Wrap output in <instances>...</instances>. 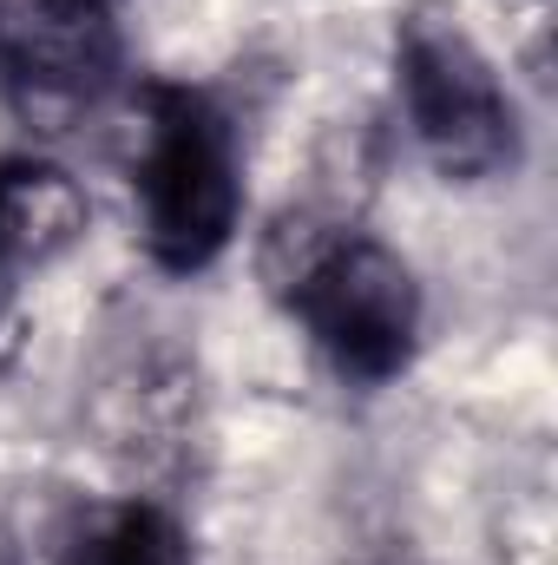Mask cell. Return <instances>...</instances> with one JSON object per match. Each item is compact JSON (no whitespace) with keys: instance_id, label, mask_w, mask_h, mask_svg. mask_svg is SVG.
Here are the masks:
<instances>
[{"instance_id":"6da1fadb","label":"cell","mask_w":558,"mask_h":565,"mask_svg":"<svg viewBox=\"0 0 558 565\" xmlns=\"http://www.w3.org/2000/svg\"><path fill=\"white\" fill-rule=\"evenodd\" d=\"M270 289L342 382L382 388L415 362L420 282L382 237L296 217L270 237Z\"/></svg>"},{"instance_id":"7a4b0ae2","label":"cell","mask_w":558,"mask_h":565,"mask_svg":"<svg viewBox=\"0 0 558 565\" xmlns=\"http://www.w3.org/2000/svg\"><path fill=\"white\" fill-rule=\"evenodd\" d=\"M132 204L144 257L171 277L211 270L244 217L237 132L211 93L144 79L132 93Z\"/></svg>"},{"instance_id":"3957f363","label":"cell","mask_w":558,"mask_h":565,"mask_svg":"<svg viewBox=\"0 0 558 565\" xmlns=\"http://www.w3.org/2000/svg\"><path fill=\"white\" fill-rule=\"evenodd\" d=\"M395 93L401 119L415 132L420 158L453 178V184H486L519 164V113L513 93L500 86V66L480 53V40L433 13L415 7L395 33Z\"/></svg>"},{"instance_id":"277c9868","label":"cell","mask_w":558,"mask_h":565,"mask_svg":"<svg viewBox=\"0 0 558 565\" xmlns=\"http://www.w3.org/2000/svg\"><path fill=\"white\" fill-rule=\"evenodd\" d=\"M119 73V0H0V86L33 126L93 113Z\"/></svg>"},{"instance_id":"5b68a950","label":"cell","mask_w":558,"mask_h":565,"mask_svg":"<svg viewBox=\"0 0 558 565\" xmlns=\"http://www.w3.org/2000/svg\"><path fill=\"white\" fill-rule=\"evenodd\" d=\"M86 224H93V198L66 164L40 151L0 158V264L13 277L60 264L86 237Z\"/></svg>"},{"instance_id":"8992f818","label":"cell","mask_w":558,"mask_h":565,"mask_svg":"<svg viewBox=\"0 0 558 565\" xmlns=\"http://www.w3.org/2000/svg\"><path fill=\"white\" fill-rule=\"evenodd\" d=\"M93 422H99L106 447H112L119 460H144V467H151V460L178 454V440H184L191 382H184V369L164 362V355H132V362H119V369L99 382Z\"/></svg>"},{"instance_id":"52a82bcc","label":"cell","mask_w":558,"mask_h":565,"mask_svg":"<svg viewBox=\"0 0 558 565\" xmlns=\"http://www.w3.org/2000/svg\"><path fill=\"white\" fill-rule=\"evenodd\" d=\"M60 565H191V540L158 500H112L66 533Z\"/></svg>"},{"instance_id":"ba28073f","label":"cell","mask_w":558,"mask_h":565,"mask_svg":"<svg viewBox=\"0 0 558 565\" xmlns=\"http://www.w3.org/2000/svg\"><path fill=\"white\" fill-rule=\"evenodd\" d=\"M7 296H13V270L0 264V309H7Z\"/></svg>"},{"instance_id":"9c48e42d","label":"cell","mask_w":558,"mask_h":565,"mask_svg":"<svg viewBox=\"0 0 558 565\" xmlns=\"http://www.w3.org/2000/svg\"><path fill=\"white\" fill-rule=\"evenodd\" d=\"M0 565H20V559H13V540H7V533H0Z\"/></svg>"}]
</instances>
